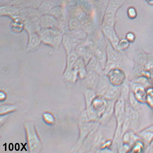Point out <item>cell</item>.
Here are the masks:
<instances>
[{
  "mask_svg": "<svg viewBox=\"0 0 153 153\" xmlns=\"http://www.w3.org/2000/svg\"><path fill=\"white\" fill-rule=\"evenodd\" d=\"M103 31L105 36L109 39L112 43H115V42L117 41V38L112 27H103Z\"/></svg>",
  "mask_w": 153,
  "mask_h": 153,
  "instance_id": "cell-21",
  "label": "cell"
},
{
  "mask_svg": "<svg viewBox=\"0 0 153 153\" xmlns=\"http://www.w3.org/2000/svg\"><path fill=\"white\" fill-rule=\"evenodd\" d=\"M108 76L110 84L117 87L123 83L125 79V75L124 72L117 69L109 71Z\"/></svg>",
  "mask_w": 153,
  "mask_h": 153,
  "instance_id": "cell-4",
  "label": "cell"
},
{
  "mask_svg": "<svg viewBox=\"0 0 153 153\" xmlns=\"http://www.w3.org/2000/svg\"><path fill=\"white\" fill-rule=\"evenodd\" d=\"M100 77L98 74L96 72L88 70L87 76V82L90 87H95L97 86L99 81Z\"/></svg>",
  "mask_w": 153,
  "mask_h": 153,
  "instance_id": "cell-13",
  "label": "cell"
},
{
  "mask_svg": "<svg viewBox=\"0 0 153 153\" xmlns=\"http://www.w3.org/2000/svg\"><path fill=\"white\" fill-rule=\"evenodd\" d=\"M1 15H18L19 12L17 9L8 6L1 7Z\"/></svg>",
  "mask_w": 153,
  "mask_h": 153,
  "instance_id": "cell-25",
  "label": "cell"
},
{
  "mask_svg": "<svg viewBox=\"0 0 153 153\" xmlns=\"http://www.w3.org/2000/svg\"><path fill=\"white\" fill-rule=\"evenodd\" d=\"M78 59V54L74 51H73L71 53L68 54L66 68H73L74 65Z\"/></svg>",
  "mask_w": 153,
  "mask_h": 153,
  "instance_id": "cell-17",
  "label": "cell"
},
{
  "mask_svg": "<svg viewBox=\"0 0 153 153\" xmlns=\"http://www.w3.org/2000/svg\"><path fill=\"white\" fill-rule=\"evenodd\" d=\"M128 103L131 108L133 110L137 111L140 108V103L137 101L134 95L133 94L130 95Z\"/></svg>",
  "mask_w": 153,
  "mask_h": 153,
  "instance_id": "cell-26",
  "label": "cell"
},
{
  "mask_svg": "<svg viewBox=\"0 0 153 153\" xmlns=\"http://www.w3.org/2000/svg\"><path fill=\"white\" fill-rule=\"evenodd\" d=\"M116 101H108V105L106 110L102 114L98 121L100 123L103 125L106 124L111 119L114 115V108Z\"/></svg>",
  "mask_w": 153,
  "mask_h": 153,
  "instance_id": "cell-6",
  "label": "cell"
},
{
  "mask_svg": "<svg viewBox=\"0 0 153 153\" xmlns=\"http://www.w3.org/2000/svg\"><path fill=\"white\" fill-rule=\"evenodd\" d=\"M126 101L124 98H119L115 103L114 115L117 121V128L114 134L112 146L117 147L120 145L122 138V128L126 113Z\"/></svg>",
  "mask_w": 153,
  "mask_h": 153,
  "instance_id": "cell-1",
  "label": "cell"
},
{
  "mask_svg": "<svg viewBox=\"0 0 153 153\" xmlns=\"http://www.w3.org/2000/svg\"><path fill=\"white\" fill-rule=\"evenodd\" d=\"M42 6H44V7H40V10L44 12H46L49 11L50 12L51 9V3L50 2L48 3H44V4H42Z\"/></svg>",
  "mask_w": 153,
  "mask_h": 153,
  "instance_id": "cell-32",
  "label": "cell"
},
{
  "mask_svg": "<svg viewBox=\"0 0 153 153\" xmlns=\"http://www.w3.org/2000/svg\"><path fill=\"white\" fill-rule=\"evenodd\" d=\"M128 15L131 18H134L136 16V12L134 9L133 8H131L128 10Z\"/></svg>",
  "mask_w": 153,
  "mask_h": 153,
  "instance_id": "cell-33",
  "label": "cell"
},
{
  "mask_svg": "<svg viewBox=\"0 0 153 153\" xmlns=\"http://www.w3.org/2000/svg\"><path fill=\"white\" fill-rule=\"evenodd\" d=\"M29 33V39L27 50L30 51L37 48L42 41L39 34L35 32Z\"/></svg>",
  "mask_w": 153,
  "mask_h": 153,
  "instance_id": "cell-10",
  "label": "cell"
},
{
  "mask_svg": "<svg viewBox=\"0 0 153 153\" xmlns=\"http://www.w3.org/2000/svg\"><path fill=\"white\" fill-rule=\"evenodd\" d=\"M117 86L110 84L108 90L103 96L107 101H116L120 95L119 89Z\"/></svg>",
  "mask_w": 153,
  "mask_h": 153,
  "instance_id": "cell-12",
  "label": "cell"
},
{
  "mask_svg": "<svg viewBox=\"0 0 153 153\" xmlns=\"http://www.w3.org/2000/svg\"><path fill=\"white\" fill-rule=\"evenodd\" d=\"M69 26L70 29L72 31L74 30L78 29L80 26V24L79 22L75 19H72L70 21Z\"/></svg>",
  "mask_w": 153,
  "mask_h": 153,
  "instance_id": "cell-30",
  "label": "cell"
},
{
  "mask_svg": "<svg viewBox=\"0 0 153 153\" xmlns=\"http://www.w3.org/2000/svg\"><path fill=\"white\" fill-rule=\"evenodd\" d=\"M129 43L128 40L123 39L120 42L119 48L121 50H124L127 48L129 47Z\"/></svg>",
  "mask_w": 153,
  "mask_h": 153,
  "instance_id": "cell-31",
  "label": "cell"
},
{
  "mask_svg": "<svg viewBox=\"0 0 153 153\" xmlns=\"http://www.w3.org/2000/svg\"><path fill=\"white\" fill-rule=\"evenodd\" d=\"M73 68L77 72L79 77L81 79L85 78L88 71L85 67V62L82 58H79L77 60Z\"/></svg>",
  "mask_w": 153,
  "mask_h": 153,
  "instance_id": "cell-11",
  "label": "cell"
},
{
  "mask_svg": "<svg viewBox=\"0 0 153 153\" xmlns=\"http://www.w3.org/2000/svg\"><path fill=\"white\" fill-rule=\"evenodd\" d=\"M39 34L42 42L54 48H59L62 41V34L58 29L43 28Z\"/></svg>",
  "mask_w": 153,
  "mask_h": 153,
  "instance_id": "cell-2",
  "label": "cell"
},
{
  "mask_svg": "<svg viewBox=\"0 0 153 153\" xmlns=\"http://www.w3.org/2000/svg\"><path fill=\"white\" fill-rule=\"evenodd\" d=\"M62 13V9L59 7H56L52 8L49 12L50 15H52L55 18L61 16Z\"/></svg>",
  "mask_w": 153,
  "mask_h": 153,
  "instance_id": "cell-29",
  "label": "cell"
},
{
  "mask_svg": "<svg viewBox=\"0 0 153 153\" xmlns=\"http://www.w3.org/2000/svg\"><path fill=\"white\" fill-rule=\"evenodd\" d=\"M79 41V40L72 34L65 35L63 36L62 42L68 55L74 51Z\"/></svg>",
  "mask_w": 153,
  "mask_h": 153,
  "instance_id": "cell-5",
  "label": "cell"
},
{
  "mask_svg": "<svg viewBox=\"0 0 153 153\" xmlns=\"http://www.w3.org/2000/svg\"><path fill=\"white\" fill-rule=\"evenodd\" d=\"M110 84L108 76L103 75L100 77L99 81L96 87L97 96H103L108 90Z\"/></svg>",
  "mask_w": 153,
  "mask_h": 153,
  "instance_id": "cell-8",
  "label": "cell"
},
{
  "mask_svg": "<svg viewBox=\"0 0 153 153\" xmlns=\"http://www.w3.org/2000/svg\"><path fill=\"white\" fill-rule=\"evenodd\" d=\"M99 61L100 64L103 68H105L106 65V54L104 51L101 49H98L96 52V57Z\"/></svg>",
  "mask_w": 153,
  "mask_h": 153,
  "instance_id": "cell-20",
  "label": "cell"
},
{
  "mask_svg": "<svg viewBox=\"0 0 153 153\" xmlns=\"http://www.w3.org/2000/svg\"><path fill=\"white\" fill-rule=\"evenodd\" d=\"M127 38L128 41L131 42H133L135 39L134 35L132 33H128L127 35Z\"/></svg>",
  "mask_w": 153,
  "mask_h": 153,
  "instance_id": "cell-36",
  "label": "cell"
},
{
  "mask_svg": "<svg viewBox=\"0 0 153 153\" xmlns=\"http://www.w3.org/2000/svg\"><path fill=\"white\" fill-rule=\"evenodd\" d=\"M120 0H110L105 13L114 14L119 6Z\"/></svg>",
  "mask_w": 153,
  "mask_h": 153,
  "instance_id": "cell-22",
  "label": "cell"
},
{
  "mask_svg": "<svg viewBox=\"0 0 153 153\" xmlns=\"http://www.w3.org/2000/svg\"><path fill=\"white\" fill-rule=\"evenodd\" d=\"M145 152L153 153V140L145 149Z\"/></svg>",
  "mask_w": 153,
  "mask_h": 153,
  "instance_id": "cell-34",
  "label": "cell"
},
{
  "mask_svg": "<svg viewBox=\"0 0 153 153\" xmlns=\"http://www.w3.org/2000/svg\"><path fill=\"white\" fill-rule=\"evenodd\" d=\"M134 96L140 103H146V94L143 89L140 87L136 88L134 89Z\"/></svg>",
  "mask_w": 153,
  "mask_h": 153,
  "instance_id": "cell-16",
  "label": "cell"
},
{
  "mask_svg": "<svg viewBox=\"0 0 153 153\" xmlns=\"http://www.w3.org/2000/svg\"><path fill=\"white\" fill-rule=\"evenodd\" d=\"M40 25L41 29L52 28L58 29L59 23L55 17L50 15H45L41 17Z\"/></svg>",
  "mask_w": 153,
  "mask_h": 153,
  "instance_id": "cell-7",
  "label": "cell"
},
{
  "mask_svg": "<svg viewBox=\"0 0 153 153\" xmlns=\"http://www.w3.org/2000/svg\"><path fill=\"white\" fill-rule=\"evenodd\" d=\"M75 15L77 18L81 22L83 21L85 18V14L81 9L78 8L75 10Z\"/></svg>",
  "mask_w": 153,
  "mask_h": 153,
  "instance_id": "cell-28",
  "label": "cell"
},
{
  "mask_svg": "<svg viewBox=\"0 0 153 153\" xmlns=\"http://www.w3.org/2000/svg\"><path fill=\"white\" fill-rule=\"evenodd\" d=\"M42 118L45 123L49 126H53L55 123L56 119L52 113L48 112H44L42 114Z\"/></svg>",
  "mask_w": 153,
  "mask_h": 153,
  "instance_id": "cell-18",
  "label": "cell"
},
{
  "mask_svg": "<svg viewBox=\"0 0 153 153\" xmlns=\"http://www.w3.org/2000/svg\"><path fill=\"white\" fill-rule=\"evenodd\" d=\"M25 130L29 152H38L41 149L42 143L34 125L31 123H26L25 124Z\"/></svg>",
  "mask_w": 153,
  "mask_h": 153,
  "instance_id": "cell-3",
  "label": "cell"
},
{
  "mask_svg": "<svg viewBox=\"0 0 153 153\" xmlns=\"http://www.w3.org/2000/svg\"><path fill=\"white\" fill-rule=\"evenodd\" d=\"M87 69L88 70L94 71L98 74L101 72L102 67L99 61L96 57H94L92 58L88 64Z\"/></svg>",
  "mask_w": 153,
  "mask_h": 153,
  "instance_id": "cell-15",
  "label": "cell"
},
{
  "mask_svg": "<svg viewBox=\"0 0 153 153\" xmlns=\"http://www.w3.org/2000/svg\"><path fill=\"white\" fill-rule=\"evenodd\" d=\"M145 145L143 140L140 139L133 144L130 151L132 152H142L145 150Z\"/></svg>",
  "mask_w": 153,
  "mask_h": 153,
  "instance_id": "cell-19",
  "label": "cell"
},
{
  "mask_svg": "<svg viewBox=\"0 0 153 153\" xmlns=\"http://www.w3.org/2000/svg\"><path fill=\"white\" fill-rule=\"evenodd\" d=\"M137 134L145 144L148 145L153 140V124L142 130Z\"/></svg>",
  "mask_w": 153,
  "mask_h": 153,
  "instance_id": "cell-9",
  "label": "cell"
},
{
  "mask_svg": "<svg viewBox=\"0 0 153 153\" xmlns=\"http://www.w3.org/2000/svg\"><path fill=\"white\" fill-rule=\"evenodd\" d=\"M146 103L151 108H153V89H149L146 94Z\"/></svg>",
  "mask_w": 153,
  "mask_h": 153,
  "instance_id": "cell-27",
  "label": "cell"
},
{
  "mask_svg": "<svg viewBox=\"0 0 153 153\" xmlns=\"http://www.w3.org/2000/svg\"><path fill=\"white\" fill-rule=\"evenodd\" d=\"M16 107L13 105L5 104L1 105V115L5 116L16 110Z\"/></svg>",
  "mask_w": 153,
  "mask_h": 153,
  "instance_id": "cell-23",
  "label": "cell"
},
{
  "mask_svg": "<svg viewBox=\"0 0 153 153\" xmlns=\"http://www.w3.org/2000/svg\"><path fill=\"white\" fill-rule=\"evenodd\" d=\"M7 95L6 93L3 91H1L0 93V100L1 102H2L6 100Z\"/></svg>",
  "mask_w": 153,
  "mask_h": 153,
  "instance_id": "cell-35",
  "label": "cell"
},
{
  "mask_svg": "<svg viewBox=\"0 0 153 153\" xmlns=\"http://www.w3.org/2000/svg\"><path fill=\"white\" fill-rule=\"evenodd\" d=\"M64 76L65 79L70 83H75L78 80L79 77L78 73L73 68H66Z\"/></svg>",
  "mask_w": 153,
  "mask_h": 153,
  "instance_id": "cell-14",
  "label": "cell"
},
{
  "mask_svg": "<svg viewBox=\"0 0 153 153\" xmlns=\"http://www.w3.org/2000/svg\"><path fill=\"white\" fill-rule=\"evenodd\" d=\"M114 23V14L105 13L103 23V27H112Z\"/></svg>",
  "mask_w": 153,
  "mask_h": 153,
  "instance_id": "cell-24",
  "label": "cell"
}]
</instances>
